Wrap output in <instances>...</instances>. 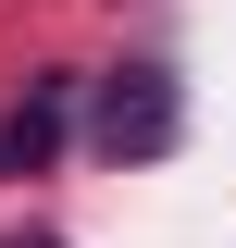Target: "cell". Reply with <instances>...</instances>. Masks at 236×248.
<instances>
[{"instance_id": "7a4b0ae2", "label": "cell", "mask_w": 236, "mask_h": 248, "mask_svg": "<svg viewBox=\"0 0 236 248\" xmlns=\"http://www.w3.org/2000/svg\"><path fill=\"white\" fill-rule=\"evenodd\" d=\"M62 124H75V75H37L25 99H0V186L37 174V161L62 149Z\"/></svg>"}, {"instance_id": "6da1fadb", "label": "cell", "mask_w": 236, "mask_h": 248, "mask_svg": "<svg viewBox=\"0 0 236 248\" xmlns=\"http://www.w3.org/2000/svg\"><path fill=\"white\" fill-rule=\"evenodd\" d=\"M100 149L112 161H162L186 137V99H174V75H162V62H112V75H100Z\"/></svg>"}, {"instance_id": "3957f363", "label": "cell", "mask_w": 236, "mask_h": 248, "mask_svg": "<svg viewBox=\"0 0 236 248\" xmlns=\"http://www.w3.org/2000/svg\"><path fill=\"white\" fill-rule=\"evenodd\" d=\"M37 248H50V236H37Z\"/></svg>"}]
</instances>
